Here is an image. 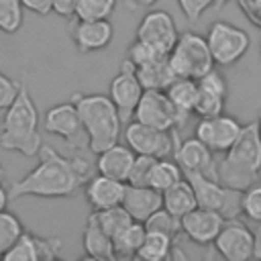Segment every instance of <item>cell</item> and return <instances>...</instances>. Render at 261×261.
Returning <instances> with one entry per match:
<instances>
[{
	"label": "cell",
	"instance_id": "cell-31",
	"mask_svg": "<svg viewBox=\"0 0 261 261\" xmlns=\"http://www.w3.org/2000/svg\"><path fill=\"white\" fill-rule=\"evenodd\" d=\"M145 228L147 230H153V232H161V234H167L171 237L173 241L181 234V222H179V216L171 214L169 210H165L163 206L159 210H155L145 222Z\"/></svg>",
	"mask_w": 261,
	"mask_h": 261
},
{
	"label": "cell",
	"instance_id": "cell-30",
	"mask_svg": "<svg viewBox=\"0 0 261 261\" xmlns=\"http://www.w3.org/2000/svg\"><path fill=\"white\" fill-rule=\"evenodd\" d=\"M92 214H94V218L98 220L100 228H102L110 239H112L116 232H120L126 224L133 222V218H130L128 212L122 208V204H120V206L106 208V210H94Z\"/></svg>",
	"mask_w": 261,
	"mask_h": 261
},
{
	"label": "cell",
	"instance_id": "cell-15",
	"mask_svg": "<svg viewBox=\"0 0 261 261\" xmlns=\"http://www.w3.org/2000/svg\"><path fill=\"white\" fill-rule=\"evenodd\" d=\"M196 84H198V96L194 104V114H198L200 118L222 114L226 104V94H228L224 75L212 67L202 77H198Z\"/></svg>",
	"mask_w": 261,
	"mask_h": 261
},
{
	"label": "cell",
	"instance_id": "cell-42",
	"mask_svg": "<svg viewBox=\"0 0 261 261\" xmlns=\"http://www.w3.org/2000/svg\"><path fill=\"white\" fill-rule=\"evenodd\" d=\"M253 241H255L253 257L261 259V220H259V222H255V228H253Z\"/></svg>",
	"mask_w": 261,
	"mask_h": 261
},
{
	"label": "cell",
	"instance_id": "cell-12",
	"mask_svg": "<svg viewBox=\"0 0 261 261\" xmlns=\"http://www.w3.org/2000/svg\"><path fill=\"white\" fill-rule=\"evenodd\" d=\"M143 90L145 88L141 86L135 73V65L128 59H124L120 63V71L110 80V86H108V98L116 106L122 124L133 118V112L143 96Z\"/></svg>",
	"mask_w": 261,
	"mask_h": 261
},
{
	"label": "cell",
	"instance_id": "cell-4",
	"mask_svg": "<svg viewBox=\"0 0 261 261\" xmlns=\"http://www.w3.org/2000/svg\"><path fill=\"white\" fill-rule=\"evenodd\" d=\"M71 102L77 108L84 135L92 153H100L106 147L118 143L122 120L116 106L106 94H71Z\"/></svg>",
	"mask_w": 261,
	"mask_h": 261
},
{
	"label": "cell",
	"instance_id": "cell-35",
	"mask_svg": "<svg viewBox=\"0 0 261 261\" xmlns=\"http://www.w3.org/2000/svg\"><path fill=\"white\" fill-rule=\"evenodd\" d=\"M241 214L251 222L261 220V181H255L241 192Z\"/></svg>",
	"mask_w": 261,
	"mask_h": 261
},
{
	"label": "cell",
	"instance_id": "cell-36",
	"mask_svg": "<svg viewBox=\"0 0 261 261\" xmlns=\"http://www.w3.org/2000/svg\"><path fill=\"white\" fill-rule=\"evenodd\" d=\"M155 161H157L155 157L137 155L135 161H133V165H130L126 184H130V186H149V175H151V169H153Z\"/></svg>",
	"mask_w": 261,
	"mask_h": 261
},
{
	"label": "cell",
	"instance_id": "cell-32",
	"mask_svg": "<svg viewBox=\"0 0 261 261\" xmlns=\"http://www.w3.org/2000/svg\"><path fill=\"white\" fill-rule=\"evenodd\" d=\"M118 0H77L73 16L77 20H98L110 18Z\"/></svg>",
	"mask_w": 261,
	"mask_h": 261
},
{
	"label": "cell",
	"instance_id": "cell-29",
	"mask_svg": "<svg viewBox=\"0 0 261 261\" xmlns=\"http://www.w3.org/2000/svg\"><path fill=\"white\" fill-rule=\"evenodd\" d=\"M184 177V171L181 167L169 159V157H161L155 161L153 169H151V175H149V186L155 188L157 192H165L167 188H171L175 181H179Z\"/></svg>",
	"mask_w": 261,
	"mask_h": 261
},
{
	"label": "cell",
	"instance_id": "cell-11",
	"mask_svg": "<svg viewBox=\"0 0 261 261\" xmlns=\"http://www.w3.org/2000/svg\"><path fill=\"white\" fill-rule=\"evenodd\" d=\"M212 245L216 253L226 261H247L253 257L255 251L253 230L239 218L224 220Z\"/></svg>",
	"mask_w": 261,
	"mask_h": 261
},
{
	"label": "cell",
	"instance_id": "cell-39",
	"mask_svg": "<svg viewBox=\"0 0 261 261\" xmlns=\"http://www.w3.org/2000/svg\"><path fill=\"white\" fill-rule=\"evenodd\" d=\"M239 6L251 22L261 27V0H239Z\"/></svg>",
	"mask_w": 261,
	"mask_h": 261
},
{
	"label": "cell",
	"instance_id": "cell-5",
	"mask_svg": "<svg viewBox=\"0 0 261 261\" xmlns=\"http://www.w3.org/2000/svg\"><path fill=\"white\" fill-rule=\"evenodd\" d=\"M167 61H169V67L175 77L198 80L214 67V59L210 55L206 37H202L194 31L181 33L177 37L175 45L171 47V51L167 55Z\"/></svg>",
	"mask_w": 261,
	"mask_h": 261
},
{
	"label": "cell",
	"instance_id": "cell-10",
	"mask_svg": "<svg viewBox=\"0 0 261 261\" xmlns=\"http://www.w3.org/2000/svg\"><path fill=\"white\" fill-rule=\"evenodd\" d=\"M177 37H179L177 24L167 10H159V8L149 10L137 27V41L163 55H169Z\"/></svg>",
	"mask_w": 261,
	"mask_h": 261
},
{
	"label": "cell",
	"instance_id": "cell-34",
	"mask_svg": "<svg viewBox=\"0 0 261 261\" xmlns=\"http://www.w3.org/2000/svg\"><path fill=\"white\" fill-rule=\"evenodd\" d=\"M22 232H24V226L18 220V216H14L12 212H8L6 208L0 210V257L16 243V239Z\"/></svg>",
	"mask_w": 261,
	"mask_h": 261
},
{
	"label": "cell",
	"instance_id": "cell-28",
	"mask_svg": "<svg viewBox=\"0 0 261 261\" xmlns=\"http://www.w3.org/2000/svg\"><path fill=\"white\" fill-rule=\"evenodd\" d=\"M173 239L167 237V234H161V232H153V230H147L145 232V239L137 251V257L145 259V261H163V259H169L171 255V249H173Z\"/></svg>",
	"mask_w": 261,
	"mask_h": 261
},
{
	"label": "cell",
	"instance_id": "cell-23",
	"mask_svg": "<svg viewBox=\"0 0 261 261\" xmlns=\"http://www.w3.org/2000/svg\"><path fill=\"white\" fill-rule=\"evenodd\" d=\"M82 247H84L86 257H90V259H100V261L114 259L112 239L100 228L94 214L88 216V222H86V228L82 234Z\"/></svg>",
	"mask_w": 261,
	"mask_h": 261
},
{
	"label": "cell",
	"instance_id": "cell-9",
	"mask_svg": "<svg viewBox=\"0 0 261 261\" xmlns=\"http://www.w3.org/2000/svg\"><path fill=\"white\" fill-rule=\"evenodd\" d=\"M135 120L161 128V130H177L186 122L179 118L165 90H143V96L133 112Z\"/></svg>",
	"mask_w": 261,
	"mask_h": 261
},
{
	"label": "cell",
	"instance_id": "cell-18",
	"mask_svg": "<svg viewBox=\"0 0 261 261\" xmlns=\"http://www.w3.org/2000/svg\"><path fill=\"white\" fill-rule=\"evenodd\" d=\"M179 222H181V232L192 243H196L200 247H206V245H212V241L216 239L224 218L214 210L196 206L194 210L186 212L179 218Z\"/></svg>",
	"mask_w": 261,
	"mask_h": 261
},
{
	"label": "cell",
	"instance_id": "cell-7",
	"mask_svg": "<svg viewBox=\"0 0 261 261\" xmlns=\"http://www.w3.org/2000/svg\"><path fill=\"white\" fill-rule=\"evenodd\" d=\"M186 177L194 188L198 206L218 212L224 220L239 218V214H241V190H232V188L224 186L220 179L198 175V173H192Z\"/></svg>",
	"mask_w": 261,
	"mask_h": 261
},
{
	"label": "cell",
	"instance_id": "cell-13",
	"mask_svg": "<svg viewBox=\"0 0 261 261\" xmlns=\"http://www.w3.org/2000/svg\"><path fill=\"white\" fill-rule=\"evenodd\" d=\"M243 124L228 116V114H216L200 118L196 124V139H200L212 153H224L241 135Z\"/></svg>",
	"mask_w": 261,
	"mask_h": 261
},
{
	"label": "cell",
	"instance_id": "cell-20",
	"mask_svg": "<svg viewBox=\"0 0 261 261\" xmlns=\"http://www.w3.org/2000/svg\"><path fill=\"white\" fill-rule=\"evenodd\" d=\"M84 188H86V200H88L90 208L106 210V208L122 204L126 181L98 173V175H90V179L84 184Z\"/></svg>",
	"mask_w": 261,
	"mask_h": 261
},
{
	"label": "cell",
	"instance_id": "cell-44",
	"mask_svg": "<svg viewBox=\"0 0 261 261\" xmlns=\"http://www.w3.org/2000/svg\"><path fill=\"white\" fill-rule=\"evenodd\" d=\"M8 204V190L4 188V184L0 181V210H4Z\"/></svg>",
	"mask_w": 261,
	"mask_h": 261
},
{
	"label": "cell",
	"instance_id": "cell-26",
	"mask_svg": "<svg viewBox=\"0 0 261 261\" xmlns=\"http://www.w3.org/2000/svg\"><path fill=\"white\" fill-rule=\"evenodd\" d=\"M161 200H163V208L169 210L175 216H184L186 212L194 210L198 206L196 202V194L192 184L188 181V177L184 175L179 181H175L171 188H167L165 192H161Z\"/></svg>",
	"mask_w": 261,
	"mask_h": 261
},
{
	"label": "cell",
	"instance_id": "cell-3",
	"mask_svg": "<svg viewBox=\"0 0 261 261\" xmlns=\"http://www.w3.org/2000/svg\"><path fill=\"white\" fill-rule=\"evenodd\" d=\"M216 171H218V179L224 186L241 192L259 179L261 137L257 130V122L243 124L237 141L222 153L220 163H216Z\"/></svg>",
	"mask_w": 261,
	"mask_h": 261
},
{
	"label": "cell",
	"instance_id": "cell-17",
	"mask_svg": "<svg viewBox=\"0 0 261 261\" xmlns=\"http://www.w3.org/2000/svg\"><path fill=\"white\" fill-rule=\"evenodd\" d=\"M43 128L49 135H55L75 145H80V139L84 135L82 120H80V114L73 102H61V104L51 106L43 116Z\"/></svg>",
	"mask_w": 261,
	"mask_h": 261
},
{
	"label": "cell",
	"instance_id": "cell-19",
	"mask_svg": "<svg viewBox=\"0 0 261 261\" xmlns=\"http://www.w3.org/2000/svg\"><path fill=\"white\" fill-rule=\"evenodd\" d=\"M114 27L110 18H98V20H77L71 29L73 45L80 53H92L102 51L112 43Z\"/></svg>",
	"mask_w": 261,
	"mask_h": 261
},
{
	"label": "cell",
	"instance_id": "cell-46",
	"mask_svg": "<svg viewBox=\"0 0 261 261\" xmlns=\"http://www.w3.org/2000/svg\"><path fill=\"white\" fill-rule=\"evenodd\" d=\"M257 130H259V137H261V118L257 120Z\"/></svg>",
	"mask_w": 261,
	"mask_h": 261
},
{
	"label": "cell",
	"instance_id": "cell-8",
	"mask_svg": "<svg viewBox=\"0 0 261 261\" xmlns=\"http://www.w3.org/2000/svg\"><path fill=\"white\" fill-rule=\"evenodd\" d=\"M177 130H161L149 124H143L139 120H128L124 128V143L137 153V155H149L155 159L173 155L177 141Z\"/></svg>",
	"mask_w": 261,
	"mask_h": 261
},
{
	"label": "cell",
	"instance_id": "cell-41",
	"mask_svg": "<svg viewBox=\"0 0 261 261\" xmlns=\"http://www.w3.org/2000/svg\"><path fill=\"white\" fill-rule=\"evenodd\" d=\"M20 4L24 6V10H31L41 16H47L51 12V0H20Z\"/></svg>",
	"mask_w": 261,
	"mask_h": 261
},
{
	"label": "cell",
	"instance_id": "cell-43",
	"mask_svg": "<svg viewBox=\"0 0 261 261\" xmlns=\"http://www.w3.org/2000/svg\"><path fill=\"white\" fill-rule=\"evenodd\" d=\"M133 8H149V6H153V4H157L159 0H126Z\"/></svg>",
	"mask_w": 261,
	"mask_h": 261
},
{
	"label": "cell",
	"instance_id": "cell-33",
	"mask_svg": "<svg viewBox=\"0 0 261 261\" xmlns=\"http://www.w3.org/2000/svg\"><path fill=\"white\" fill-rule=\"evenodd\" d=\"M24 20V6L20 0H0V31L14 35L20 31Z\"/></svg>",
	"mask_w": 261,
	"mask_h": 261
},
{
	"label": "cell",
	"instance_id": "cell-2",
	"mask_svg": "<svg viewBox=\"0 0 261 261\" xmlns=\"http://www.w3.org/2000/svg\"><path fill=\"white\" fill-rule=\"evenodd\" d=\"M41 133H39V110L29 90L27 75H22L18 94L12 104L6 108L2 128H0V147L4 151H14L24 157H35L41 151Z\"/></svg>",
	"mask_w": 261,
	"mask_h": 261
},
{
	"label": "cell",
	"instance_id": "cell-21",
	"mask_svg": "<svg viewBox=\"0 0 261 261\" xmlns=\"http://www.w3.org/2000/svg\"><path fill=\"white\" fill-rule=\"evenodd\" d=\"M163 206L161 192H157L151 186H130L126 184L124 196H122V208L128 212V216L137 222H145L155 210Z\"/></svg>",
	"mask_w": 261,
	"mask_h": 261
},
{
	"label": "cell",
	"instance_id": "cell-45",
	"mask_svg": "<svg viewBox=\"0 0 261 261\" xmlns=\"http://www.w3.org/2000/svg\"><path fill=\"white\" fill-rule=\"evenodd\" d=\"M226 2H228V0H214V8H216V10H220V8H222Z\"/></svg>",
	"mask_w": 261,
	"mask_h": 261
},
{
	"label": "cell",
	"instance_id": "cell-47",
	"mask_svg": "<svg viewBox=\"0 0 261 261\" xmlns=\"http://www.w3.org/2000/svg\"><path fill=\"white\" fill-rule=\"evenodd\" d=\"M4 177V167H2V163H0V179Z\"/></svg>",
	"mask_w": 261,
	"mask_h": 261
},
{
	"label": "cell",
	"instance_id": "cell-40",
	"mask_svg": "<svg viewBox=\"0 0 261 261\" xmlns=\"http://www.w3.org/2000/svg\"><path fill=\"white\" fill-rule=\"evenodd\" d=\"M77 0H51V12H57L63 18H71L75 12Z\"/></svg>",
	"mask_w": 261,
	"mask_h": 261
},
{
	"label": "cell",
	"instance_id": "cell-22",
	"mask_svg": "<svg viewBox=\"0 0 261 261\" xmlns=\"http://www.w3.org/2000/svg\"><path fill=\"white\" fill-rule=\"evenodd\" d=\"M96 155H98V159H96L98 173L120 179V181H126L130 165L137 157V153L128 145H120V143H114V145L106 147L104 151H100Z\"/></svg>",
	"mask_w": 261,
	"mask_h": 261
},
{
	"label": "cell",
	"instance_id": "cell-27",
	"mask_svg": "<svg viewBox=\"0 0 261 261\" xmlns=\"http://www.w3.org/2000/svg\"><path fill=\"white\" fill-rule=\"evenodd\" d=\"M145 224L133 220L130 224H126L120 232H116L112 237V247H114V257H133L137 255L143 239H145Z\"/></svg>",
	"mask_w": 261,
	"mask_h": 261
},
{
	"label": "cell",
	"instance_id": "cell-14",
	"mask_svg": "<svg viewBox=\"0 0 261 261\" xmlns=\"http://www.w3.org/2000/svg\"><path fill=\"white\" fill-rule=\"evenodd\" d=\"M173 161L181 167L184 175H206V177H214L218 179V171H216V159L214 153L196 137L186 139L181 143L175 145L173 149Z\"/></svg>",
	"mask_w": 261,
	"mask_h": 261
},
{
	"label": "cell",
	"instance_id": "cell-37",
	"mask_svg": "<svg viewBox=\"0 0 261 261\" xmlns=\"http://www.w3.org/2000/svg\"><path fill=\"white\" fill-rule=\"evenodd\" d=\"M184 16L190 20V22H198L200 16L210 8L214 6V0H177Z\"/></svg>",
	"mask_w": 261,
	"mask_h": 261
},
{
	"label": "cell",
	"instance_id": "cell-25",
	"mask_svg": "<svg viewBox=\"0 0 261 261\" xmlns=\"http://www.w3.org/2000/svg\"><path fill=\"white\" fill-rule=\"evenodd\" d=\"M167 98L171 100L173 108L177 110L179 118L186 122L188 116L194 112V104H196V96H198V84L192 77H173L169 82V86L165 88Z\"/></svg>",
	"mask_w": 261,
	"mask_h": 261
},
{
	"label": "cell",
	"instance_id": "cell-1",
	"mask_svg": "<svg viewBox=\"0 0 261 261\" xmlns=\"http://www.w3.org/2000/svg\"><path fill=\"white\" fill-rule=\"evenodd\" d=\"M92 167L82 155H63L49 145H41L39 163L8 190V202L22 196L37 198H69L90 179Z\"/></svg>",
	"mask_w": 261,
	"mask_h": 261
},
{
	"label": "cell",
	"instance_id": "cell-16",
	"mask_svg": "<svg viewBox=\"0 0 261 261\" xmlns=\"http://www.w3.org/2000/svg\"><path fill=\"white\" fill-rule=\"evenodd\" d=\"M61 249V239L57 237H37L31 232H22L16 243L2 255L6 261H39V259H55Z\"/></svg>",
	"mask_w": 261,
	"mask_h": 261
},
{
	"label": "cell",
	"instance_id": "cell-6",
	"mask_svg": "<svg viewBox=\"0 0 261 261\" xmlns=\"http://www.w3.org/2000/svg\"><path fill=\"white\" fill-rule=\"evenodd\" d=\"M206 43L214 59V65L230 67L249 51L251 37L245 29L228 20H214L206 33Z\"/></svg>",
	"mask_w": 261,
	"mask_h": 261
},
{
	"label": "cell",
	"instance_id": "cell-24",
	"mask_svg": "<svg viewBox=\"0 0 261 261\" xmlns=\"http://www.w3.org/2000/svg\"><path fill=\"white\" fill-rule=\"evenodd\" d=\"M135 73L145 90H165L169 82L175 77L169 67L167 55H159L147 63L135 65Z\"/></svg>",
	"mask_w": 261,
	"mask_h": 261
},
{
	"label": "cell",
	"instance_id": "cell-38",
	"mask_svg": "<svg viewBox=\"0 0 261 261\" xmlns=\"http://www.w3.org/2000/svg\"><path fill=\"white\" fill-rule=\"evenodd\" d=\"M18 86L20 82H14L4 71H0V110H6L12 104V100L18 94Z\"/></svg>",
	"mask_w": 261,
	"mask_h": 261
}]
</instances>
